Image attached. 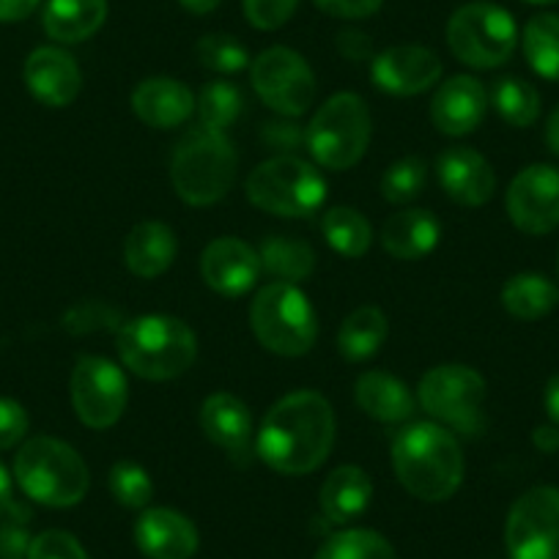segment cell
Returning <instances> with one entry per match:
<instances>
[{
	"mask_svg": "<svg viewBox=\"0 0 559 559\" xmlns=\"http://www.w3.org/2000/svg\"><path fill=\"white\" fill-rule=\"evenodd\" d=\"M335 444V412L319 392H292L274 403L258 428V455L280 475L316 472Z\"/></svg>",
	"mask_w": 559,
	"mask_h": 559,
	"instance_id": "cell-1",
	"label": "cell"
},
{
	"mask_svg": "<svg viewBox=\"0 0 559 559\" xmlns=\"http://www.w3.org/2000/svg\"><path fill=\"white\" fill-rule=\"evenodd\" d=\"M392 466L412 497L423 502H444L464 480L461 444L437 423H412L392 439Z\"/></svg>",
	"mask_w": 559,
	"mask_h": 559,
	"instance_id": "cell-2",
	"label": "cell"
},
{
	"mask_svg": "<svg viewBox=\"0 0 559 559\" xmlns=\"http://www.w3.org/2000/svg\"><path fill=\"white\" fill-rule=\"evenodd\" d=\"M118 354L134 376L168 381L192 368L198 354L195 332L174 316H140L118 330Z\"/></svg>",
	"mask_w": 559,
	"mask_h": 559,
	"instance_id": "cell-3",
	"label": "cell"
},
{
	"mask_svg": "<svg viewBox=\"0 0 559 559\" xmlns=\"http://www.w3.org/2000/svg\"><path fill=\"white\" fill-rule=\"evenodd\" d=\"M234 146L225 132L195 127L176 143L170 159V181L190 206H212L223 201L236 181Z\"/></svg>",
	"mask_w": 559,
	"mask_h": 559,
	"instance_id": "cell-4",
	"label": "cell"
},
{
	"mask_svg": "<svg viewBox=\"0 0 559 559\" xmlns=\"http://www.w3.org/2000/svg\"><path fill=\"white\" fill-rule=\"evenodd\" d=\"M14 477L34 502L72 508L88 493V466L78 450L52 437H34L14 459Z\"/></svg>",
	"mask_w": 559,
	"mask_h": 559,
	"instance_id": "cell-5",
	"label": "cell"
},
{
	"mask_svg": "<svg viewBox=\"0 0 559 559\" xmlns=\"http://www.w3.org/2000/svg\"><path fill=\"white\" fill-rule=\"evenodd\" d=\"M250 326L258 343L280 357H302L316 346L319 319L310 299L294 283H269L250 308Z\"/></svg>",
	"mask_w": 559,
	"mask_h": 559,
	"instance_id": "cell-6",
	"label": "cell"
},
{
	"mask_svg": "<svg viewBox=\"0 0 559 559\" xmlns=\"http://www.w3.org/2000/svg\"><path fill=\"white\" fill-rule=\"evenodd\" d=\"M247 198L252 206L277 217H310L326 201V181L316 165L280 154L258 165L247 179Z\"/></svg>",
	"mask_w": 559,
	"mask_h": 559,
	"instance_id": "cell-7",
	"label": "cell"
},
{
	"mask_svg": "<svg viewBox=\"0 0 559 559\" xmlns=\"http://www.w3.org/2000/svg\"><path fill=\"white\" fill-rule=\"evenodd\" d=\"M370 143V112L357 94H335L308 123L305 146L326 170H346L362 159Z\"/></svg>",
	"mask_w": 559,
	"mask_h": 559,
	"instance_id": "cell-8",
	"label": "cell"
},
{
	"mask_svg": "<svg viewBox=\"0 0 559 559\" xmlns=\"http://www.w3.org/2000/svg\"><path fill=\"white\" fill-rule=\"evenodd\" d=\"M450 52L472 69H497L510 61L519 45V28L508 9L475 0L466 3L448 23Z\"/></svg>",
	"mask_w": 559,
	"mask_h": 559,
	"instance_id": "cell-9",
	"label": "cell"
},
{
	"mask_svg": "<svg viewBox=\"0 0 559 559\" xmlns=\"http://www.w3.org/2000/svg\"><path fill=\"white\" fill-rule=\"evenodd\" d=\"M419 406L464 437L483 431L486 381L466 365H439L419 381Z\"/></svg>",
	"mask_w": 559,
	"mask_h": 559,
	"instance_id": "cell-10",
	"label": "cell"
},
{
	"mask_svg": "<svg viewBox=\"0 0 559 559\" xmlns=\"http://www.w3.org/2000/svg\"><path fill=\"white\" fill-rule=\"evenodd\" d=\"M252 88L263 105L286 118L308 112L316 99V74L299 52L288 47H269L250 63Z\"/></svg>",
	"mask_w": 559,
	"mask_h": 559,
	"instance_id": "cell-11",
	"label": "cell"
},
{
	"mask_svg": "<svg viewBox=\"0 0 559 559\" xmlns=\"http://www.w3.org/2000/svg\"><path fill=\"white\" fill-rule=\"evenodd\" d=\"M504 543L510 559H559V488L521 493L510 508Z\"/></svg>",
	"mask_w": 559,
	"mask_h": 559,
	"instance_id": "cell-12",
	"label": "cell"
},
{
	"mask_svg": "<svg viewBox=\"0 0 559 559\" xmlns=\"http://www.w3.org/2000/svg\"><path fill=\"white\" fill-rule=\"evenodd\" d=\"M127 376L105 357H80L72 373V403L80 423L88 428H110L127 408Z\"/></svg>",
	"mask_w": 559,
	"mask_h": 559,
	"instance_id": "cell-13",
	"label": "cell"
},
{
	"mask_svg": "<svg viewBox=\"0 0 559 559\" xmlns=\"http://www.w3.org/2000/svg\"><path fill=\"white\" fill-rule=\"evenodd\" d=\"M508 214L524 234H551L559 225V170L530 165L508 187Z\"/></svg>",
	"mask_w": 559,
	"mask_h": 559,
	"instance_id": "cell-14",
	"label": "cell"
},
{
	"mask_svg": "<svg viewBox=\"0 0 559 559\" xmlns=\"http://www.w3.org/2000/svg\"><path fill=\"white\" fill-rule=\"evenodd\" d=\"M370 72H373V83L384 94L414 96L439 83L442 61L428 47L397 45L376 56Z\"/></svg>",
	"mask_w": 559,
	"mask_h": 559,
	"instance_id": "cell-15",
	"label": "cell"
},
{
	"mask_svg": "<svg viewBox=\"0 0 559 559\" xmlns=\"http://www.w3.org/2000/svg\"><path fill=\"white\" fill-rule=\"evenodd\" d=\"M261 258L247 241L223 236L214 239L201 255V274L212 292L223 297H241L255 286Z\"/></svg>",
	"mask_w": 559,
	"mask_h": 559,
	"instance_id": "cell-16",
	"label": "cell"
},
{
	"mask_svg": "<svg viewBox=\"0 0 559 559\" xmlns=\"http://www.w3.org/2000/svg\"><path fill=\"white\" fill-rule=\"evenodd\" d=\"M25 85L47 107H67L83 88L78 61L61 47H39L25 61Z\"/></svg>",
	"mask_w": 559,
	"mask_h": 559,
	"instance_id": "cell-17",
	"label": "cell"
},
{
	"mask_svg": "<svg viewBox=\"0 0 559 559\" xmlns=\"http://www.w3.org/2000/svg\"><path fill=\"white\" fill-rule=\"evenodd\" d=\"M134 540L148 559H190L198 551V530L170 508H148L134 524Z\"/></svg>",
	"mask_w": 559,
	"mask_h": 559,
	"instance_id": "cell-18",
	"label": "cell"
},
{
	"mask_svg": "<svg viewBox=\"0 0 559 559\" xmlns=\"http://www.w3.org/2000/svg\"><path fill=\"white\" fill-rule=\"evenodd\" d=\"M488 96L480 80L469 78V74H459L442 83L433 94L431 102V121L439 132L444 134H469L480 127L483 116H486Z\"/></svg>",
	"mask_w": 559,
	"mask_h": 559,
	"instance_id": "cell-19",
	"label": "cell"
},
{
	"mask_svg": "<svg viewBox=\"0 0 559 559\" xmlns=\"http://www.w3.org/2000/svg\"><path fill=\"white\" fill-rule=\"evenodd\" d=\"M442 190L461 206H483L493 198L497 174L483 154L472 148H448L437 163Z\"/></svg>",
	"mask_w": 559,
	"mask_h": 559,
	"instance_id": "cell-20",
	"label": "cell"
},
{
	"mask_svg": "<svg viewBox=\"0 0 559 559\" xmlns=\"http://www.w3.org/2000/svg\"><path fill=\"white\" fill-rule=\"evenodd\" d=\"M201 428L209 442L223 448L234 461L245 464L252 442V414L230 392H214L201 406Z\"/></svg>",
	"mask_w": 559,
	"mask_h": 559,
	"instance_id": "cell-21",
	"label": "cell"
},
{
	"mask_svg": "<svg viewBox=\"0 0 559 559\" xmlns=\"http://www.w3.org/2000/svg\"><path fill=\"white\" fill-rule=\"evenodd\" d=\"M195 105L192 91L174 78H148L132 94L134 116L154 129L181 127L190 121Z\"/></svg>",
	"mask_w": 559,
	"mask_h": 559,
	"instance_id": "cell-22",
	"label": "cell"
},
{
	"mask_svg": "<svg viewBox=\"0 0 559 559\" xmlns=\"http://www.w3.org/2000/svg\"><path fill=\"white\" fill-rule=\"evenodd\" d=\"M442 225L426 209H406L392 214L381 228V245L397 261H419L437 250Z\"/></svg>",
	"mask_w": 559,
	"mask_h": 559,
	"instance_id": "cell-23",
	"label": "cell"
},
{
	"mask_svg": "<svg viewBox=\"0 0 559 559\" xmlns=\"http://www.w3.org/2000/svg\"><path fill=\"white\" fill-rule=\"evenodd\" d=\"M354 397L368 417L386 423V426L408 423L417 412V403H414L408 386L395 376L381 373V370H368V373L359 376Z\"/></svg>",
	"mask_w": 559,
	"mask_h": 559,
	"instance_id": "cell-24",
	"label": "cell"
},
{
	"mask_svg": "<svg viewBox=\"0 0 559 559\" xmlns=\"http://www.w3.org/2000/svg\"><path fill=\"white\" fill-rule=\"evenodd\" d=\"M176 234L165 223H140L129 230L123 241V263L132 274L143 280L159 277L176 261Z\"/></svg>",
	"mask_w": 559,
	"mask_h": 559,
	"instance_id": "cell-25",
	"label": "cell"
},
{
	"mask_svg": "<svg viewBox=\"0 0 559 559\" xmlns=\"http://www.w3.org/2000/svg\"><path fill=\"white\" fill-rule=\"evenodd\" d=\"M107 20V0H50L41 14V25L50 39L78 45L91 39Z\"/></svg>",
	"mask_w": 559,
	"mask_h": 559,
	"instance_id": "cell-26",
	"label": "cell"
},
{
	"mask_svg": "<svg viewBox=\"0 0 559 559\" xmlns=\"http://www.w3.org/2000/svg\"><path fill=\"white\" fill-rule=\"evenodd\" d=\"M373 483L359 466H341L321 486V510L332 524H352L368 510Z\"/></svg>",
	"mask_w": 559,
	"mask_h": 559,
	"instance_id": "cell-27",
	"label": "cell"
},
{
	"mask_svg": "<svg viewBox=\"0 0 559 559\" xmlns=\"http://www.w3.org/2000/svg\"><path fill=\"white\" fill-rule=\"evenodd\" d=\"M559 302V288L546 274L524 272L504 283L502 305L510 316L521 321H537L551 313Z\"/></svg>",
	"mask_w": 559,
	"mask_h": 559,
	"instance_id": "cell-28",
	"label": "cell"
},
{
	"mask_svg": "<svg viewBox=\"0 0 559 559\" xmlns=\"http://www.w3.org/2000/svg\"><path fill=\"white\" fill-rule=\"evenodd\" d=\"M386 335H390L386 316L373 305H365L343 321L341 332H337V352L352 362H365L384 346Z\"/></svg>",
	"mask_w": 559,
	"mask_h": 559,
	"instance_id": "cell-29",
	"label": "cell"
},
{
	"mask_svg": "<svg viewBox=\"0 0 559 559\" xmlns=\"http://www.w3.org/2000/svg\"><path fill=\"white\" fill-rule=\"evenodd\" d=\"M261 266L280 283H302L313 274L316 252L308 241L288 239V236H266L261 245Z\"/></svg>",
	"mask_w": 559,
	"mask_h": 559,
	"instance_id": "cell-30",
	"label": "cell"
},
{
	"mask_svg": "<svg viewBox=\"0 0 559 559\" xmlns=\"http://www.w3.org/2000/svg\"><path fill=\"white\" fill-rule=\"evenodd\" d=\"M521 47L540 78L559 83V14H537L524 25Z\"/></svg>",
	"mask_w": 559,
	"mask_h": 559,
	"instance_id": "cell-31",
	"label": "cell"
},
{
	"mask_svg": "<svg viewBox=\"0 0 559 559\" xmlns=\"http://www.w3.org/2000/svg\"><path fill=\"white\" fill-rule=\"evenodd\" d=\"M321 230H324L326 241L335 252L346 258H359L368 252L370 241H373V228L368 219L348 206H335L324 214L321 219Z\"/></svg>",
	"mask_w": 559,
	"mask_h": 559,
	"instance_id": "cell-32",
	"label": "cell"
},
{
	"mask_svg": "<svg viewBox=\"0 0 559 559\" xmlns=\"http://www.w3.org/2000/svg\"><path fill=\"white\" fill-rule=\"evenodd\" d=\"M491 105L510 127H532L540 116V96L535 85L521 78H502L491 88Z\"/></svg>",
	"mask_w": 559,
	"mask_h": 559,
	"instance_id": "cell-33",
	"label": "cell"
},
{
	"mask_svg": "<svg viewBox=\"0 0 559 559\" xmlns=\"http://www.w3.org/2000/svg\"><path fill=\"white\" fill-rule=\"evenodd\" d=\"M316 559H397L386 537L373 530H343L321 543Z\"/></svg>",
	"mask_w": 559,
	"mask_h": 559,
	"instance_id": "cell-34",
	"label": "cell"
},
{
	"mask_svg": "<svg viewBox=\"0 0 559 559\" xmlns=\"http://www.w3.org/2000/svg\"><path fill=\"white\" fill-rule=\"evenodd\" d=\"M195 110L198 118H201V127L225 132L245 110V96H241V91L234 83L217 80V83H209L201 91Z\"/></svg>",
	"mask_w": 559,
	"mask_h": 559,
	"instance_id": "cell-35",
	"label": "cell"
},
{
	"mask_svg": "<svg viewBox=\"0 0 559 559\" xmlns=\"http://www.w3.org/2000/svg\"><path fill=\"white\" fill-rule=\"evenodd\" d=\"M110 493L116 497L118 504L129 510H143L148 508L154 497V483L148 472L134 461H118L112 464L110 477H107Z\"/></svg>",
	"mask_w": 559,
	"mask_h": 559,
	"instance_id": "cell-36",
	"label": "cell"
},
{
	"mask_svg": "<svg viewBox=\"0 0 559 559\" xmlns=\"http://www.w3.org/2000/svg\"><path fill=\"white\" fill-rule=\"evenodd\" d=\"M426 181L428 165L419 157H406L392 165V168H386L384 179H381V195H384V201L403 206V203H412L414 198L423 195Z\"/></svg>",
	"mask_w": 559,
	"mask_h": 559,
	"instance_id": "cell-37",
	"label": "cell"
},
{
	"mask_svg": "<svg viewBox=\"0 0 559 559\" xmlns=\"http://www.w3.org/2000/svg\"><path fill=\"white\" fill-rule=\"evenodd\" d=\"M195 56L203 67L219 74L245 72V69L252 63L247 47L228 34L203 36V39L195 45Z\"/></svg>",
	"mask_w": 559,
	"mask_h": 559,
	"instance_id": "cell-38",
	"label": "cell"
},
{
	"mask_svg": "<svg viewBox=\"0 0 559 559\" xmlns=\"http://www.w3.org/2000/svg\"><path fill=\"white\" fill-rule=\"evenodd\" d=\"M121 313L116 308L105 302H83L74 305L72 310L63 319V326H67L72 335H88V332L96 330H121Z\"/></svg>",
	"mask_w": 559,
	"mask_h": 559,
	"instance_id": "cell-39",
	"label": "cell"
},
{
	"mask_svg": "<svg viewBox=\"0 0 559 559\" xmlns=\"http://www.w3.org/2000/svg\"><path fill=\"white\" fill-rule=\"evenodd\" d=\"M299 0H245V17L258 31H277L294 17Z\"/></svg>",
	"mask_w": 559,
	"mask_h": 559,
	"instance_id": "cell-40",
	"label": "cell"
},
{
	"mask_svg": "<svg viewBox=\"0 0 559 559\" xmlns=\"http://www.w3.org/2000/svg\"><path fill=\"white\" fill-rule=\"evenodd\" d=\"M28 559H88V554L69 532L47 530L31 540Z\"/></svg>",
	"mask_w": 559,
	"mask_h": 559,
	"instance_id": "cell-41",
	"label": "cell"
},
{
	"mask_svg": "<svg viewBox=\"0 0 559 559\" xmlns=\"http://www.w3.org/2000/svg\"><path fill=\"white\" fill-rule=\"evenodd\" d=\"M28 433V412L12 397H0V450L14 448Z\"/></svg>",
	"mask_w": 559,
	"mask_h": 559,
	"instance_id": "cell-42",
	"label": "cell"
},
{
	"mask_svg": "<svg viewBox=\"0 0 559 559\" xmlns=\"http://www.w3.org/2000/svg\"><path fill=\"white\" fill-rule=\"evenodd\" d=\"M261 138L269 148H277V152H297L299 146H305L308 129H302L294 121H269L263 123Z\"/></svg>",
	"mask_w": 559,
	"mask_h": 559,
	"instance_id": "cell-43",
	"label": "cell"
},
{
	"mask_svg": "<svg viewBox=\"0 0 559 559\" xmlns=\"http://www.w3.org/2000/svg\"><path fill=\"white\" fill-rule=\"evenodd\" d=\"M324 14L337 20H365L373 17L384 0H313Z\"/></svg>",
	"mask_w": 559,
	"mask_h": 559,
	"instance_id": "cell-44",
	"label": "cell"
},
{
	"mask_svg": "<svg viewBox=\"0 0 559 559\" xmlns=\"http://www.w3.org/2000/svg\"><path fill=\"white\" fill-rule=\"evenodd\" d=\"M370 36H365L362 31H343V34H337V50L343 52L346 58H352V61H365V58H370Z\"/></svg>",
	"mask_w": 559,
	"mask_h": 559,
	"instance_id": "cell-45",
	"label": "cell"
},
{
	"mask_svg": "<svg viewBox=\"0 0 559 559\" xmlns=\"http://www.w3.org/2000/svg\"><path fill=\"white\" fill-rule=\"evenodd\" d=\"M28 548L31 540L23 530H0V559H20Z\"/></svg>",
	"mask_w": 559,
	"mask_h": 559,
	"instance_id": "cell-46",
	"label": "cell"
},
{
	"mask_svg": "<svg viewBox=\"0 0 559 559\" xmlns=\"http://www.w3.org/2000/svg\"><path fill=\"white\" fill-rule=\"evenodd\" d=\"M41 0H0V23H20L39 9Z\"/></svg>",
	"mask_w": 559,
	"mask_h": 559,
	"instance_id": "cell-47",
	"label": "cell"
},
{
	"mask_svg": "<svg viewBox=\"0 0 559 559\" xmlns=\"http://www.w3.org/2000/svg\"><path fill=\"white\" fill-rule=\"evenodd\" d=\"M546 412L551 417V423L559 426V373L551 376L546 384Z\"/></svg>",
	"mask_w": 559,
	"mask_h": 559,
	"instance_id": "cell-48",
	"label": "cell"
},
{
	"mask_svg": "<svg viewBox=\"0 0 559 559\" xmlns=\"http://www.w3.org/2000/svg\"><path fill=\"white\" fill-rule=\"evenodd\" d=\"M535 444L543 453H554V450H559V431L557 428H537Z\"/></svg>",
	"mask_w": 559,
	"mask_h": 559,
	"instance_id": "cell-49",
	"label": "cell"
},
{
	"mask_svg": "<svg viewBox=\"0 0 559 559\" xmlns=\"http://www.w3.org/2000/svg\"><path fill=\"white\" fill-rule=\"evenodd\" d=\"M12 508V477H9L7 466L0 464V515Z\"/></svg>",
	"mask_w": 559,
	"mask_h": 559,
	"instance_id": "cell-50",
	"label": "cell"
},
{
	"mask_svg": "<svg viewBox=\"0 0 559 559\" xmlns=\"http://www.w3.org/2000/svg\"><path fill=\"white\" fill-rule=\"evenodd\" d=\"M546 146L548 152L559 157V107L551 112V118L546 123Z\"/></svg>",
	"mask_w": 559,
	"mask_h": 559,
	"instance_id": "cell-51",
	"label": "cell"
},
{
	"mask_svg": "<svg viewBox=\"0 0 559 559\" xmlns=\"http://www.w3.org/2000/svg\"><path fill=\"white\" fill-rule=\"evenodd\" d=\"M179 3L192 14H209V12H214V9H217L223 0H179Z\"/></svg>",
	"mask_w": 559,
	"mask_h": 559,
	"instance_id": "cell-52",
	"label": "cell"
},
{
	"mask_svg": "<svg viewBox=\"0 0 559 559\" xmlns=\"http://www.w3.org/2000/svg\"><path fill=\"white\" fill-rule=\"evenodd\" d=\"M524 3H532V7H548V3H557V0H524Z\"/></svg>",
	"mask_w": 559,
	"mask_h": 559,
	"instance_id": "cell-53",
	"label": "cell"
}]
</instances>
